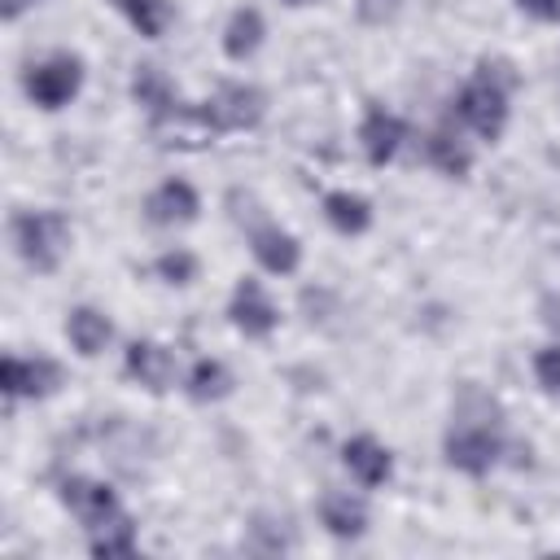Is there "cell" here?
Listing matches in <instances>:
<instances>
[{
	"mask_svg": "<svg viewBox=\"0 0 560 560\" xmlns=\"http://www.w3.org/2000/svg\"><path fill=\"white\" fill-rule=\"evenodd\" d=\"M512 83H516V74H512V66L508 61H477V70H472V79L455 92V101H451V118L459 122V127H468L477 140H486V144H494L499 136H503V127H508V96H512Z\"/></svg>",
	"mask_w": 560,
	"mask_h": 560,
	"instance_id": "6da1fadb",
	"label": "cell"
},
{
	"mask_svg": "<svg viewBox=\"0 0 560 560\" xmlns=\"http://www.w3.org/2000/svg\"><path fill=\"white\" fill-rule=\"evenodd\" d=\"M9 236H13L18 258L31 271H57L74 232H70V219L61 210H18L9 219Z\"/></svg>",
	"mask_w": 560,
	"mask_h": 560,
	"instance_id": "7a4b0ae2",
	"label": "cell"
},
{
	"mask_svg": "<svg viewBox=\"0 0 560 560\" xmlns=\"http://www.w3.org/2000/svg\"><path fill=\"white\" fill-rule=\"evenodd\" d=\"M442 451H446V464L468 472V477H486L499 455H503V438H499V420H472V416H459L446 438H442Z\"/></svg>",
	"mask_w": 560,
	"mask_h": 560,
	"instance_id": "3957f363",
	"label": "cell"
},
{
	"mask_svg": "<svg viewBox=\"0 0 560 560\" xmlns=\"http://www.w3.org/2000/svg\"><path fill=\"white\" fill-rule=\"evenodd\" d=\"M22 88H26V96H31L39 109H61V105H70V101L79 96V88H83V61H79L74 52H52V57H44L39 66L26 70Z\"/></svg>",
	"mask_w": 560,
	"mask_h": 560,
	"instance_id": "277c9868",
	"label": "cell"
},
{
	"mask_svg": "<svg viewBox=\"0 0 560 560\" xmlns=\"http://www.w3.org/2000/svg\"><path fill=\"white\" fill-rule=\"evenodd\" d=\"M214 131H249L267 114V96L254 83H219L210 101H201Z\"/></svg>",
	"mask_w": 560,
	"mask_h": 560,
	"instance_id": "5b68a950",
	"label": "cell"
},
{
	"mask_svg": "<svg viewBox=\"0 0 560 560\" xmlns=\"http://www.w3.org/2000/svg\"><path fill=\"white\" fill-rule=\"evenodd\" d=\"M228 319L241 337L258 341V337H271L276 324H280V311L276 302L267 298V289L254 280V276H241L236 289H232V302H228Z\"/></svg>",
	"mask_w": 560,
	"mask_h": 560,
	"instance_id": "8992f818",
	"label": "cell"
},
{
	"mask_svg": "<svg viewBox=\"0 0 560 560\" xmlns=\"http://www.w3.org/2000/svg\"><path fill=\"white\" fill-rule=\"evenodd\" d=\"M0 389L4 398H48L61 389V368L48 359V354H35V359H22V354H4L0 363Z\"/></svg>",
	"mask_w": 560,
	"mask_h": 560,
	"instance_id": "52a82bcc",
	"label": "cell"
},
{
	"mask_svg": "<svg viewBox=\"0 0 560 560\" xmlns=\"http://www.w3.org/2000/svg\"><path fill=\"white\" fill-rule=\"evenodd\" d=\"M57 499H61V508H66L79 525H88V529H96V525H105L109 516H118V494H114L105 481H96V477H66V481L57 486Z\"/></svg>",
	"mask_w": 560,
	"mask_h": 560,
	"instance_id": "ba28073f",
	"label": "cell"
},
{
	"mask_svg": "<svg viewBox=\"0 0 560 560\" xmlns=\"http://www.w3.org/2000/svg\"><path fill=\"white\" fill-rule=\"evenodd\" d=\"M201 214V197L188 179H162L149 197H144V219L158 228H184Z\"/></svg>",
	"mask_w": 560,
	"mask_h": 560,
	"instance_id": "9c48e42d",
	"label": "cell"
},
{
	"mask_svg": "<svg viewBox=\"0 0 560 560\" xmlns=\"http://www.w3.org/2000/svg\"><path fill=\"white\" fill-rule=\"evenodd\" d=\"M249 254L258 258L262 271L271 276H293L302 267V241L293 232H284L280 223H258L249 228Z\"/></svg>",
	"mask_w": 560,
	"mask_h": 560,
	"instance_id": "30bf717a",
	"label": "cell"
},
{
	"mask_svg": "<svg viewBox=\"0 0 560 560\" xmlns=\"http://www.w3.org/2000/svg\"><path fill=\"white\" fill-rule=\"evenodd\" d=\"M402 140H407V122H402L398 114H389L385 105H368V114H363V122H359L363 158H368L372 166H385V162H394V153L402 149Z\"/></svg>",
	"mask_w": 560,
	"mask_h": 560,
	"instance_id": "8fae6325",
	"label": "cell"
},
{
	"mask_svg": "<svg viewBox=\"0 0 560 560\" xmlns=\"http://www.w3.org/2000/svg\"><path fill=\"white\" fill-rule=\"evenodd\" d=\"M122 368H127V376L140 381L149 394H162V389L175 385V354H171L166 346H158V341H144V337L131 341L127 354H122Z\"/></svg>",
	"mask_w": 560,
	"mask_h": 560,
	"instance_id": "7c38bea8",
	"label": "cell"
},
{
	"mask_svg": "<svg viewBox=\"0 0 560 560\" xmlns=\"http://www.w3.org/2000/svg\"><path fill=\"white\" fill-rule=\"evenodd\" d=\"M341 464L350 468V477L359 481V486H385L389 481V472H394V455H389V446H381L372 433H359V438H350L346 446H341Z\"/></svg>",
	"mask_w": 560,
	"mask_h": 560,
	"instance_id": "4fadbf2b",
	"label": "cell"
},
{
	"mask_svg": "<svg viewBox=\"0 0 560 560\" xmlns=\"http://www.w3.org/2000/svg\"><path fill=\"white\" fill-rule=\"evenodd\" d=\"M319 525L332 538H363L368 534V503L350 490H328L319 499Z\"/></svg>",
	"mask_w": 560,
	"mask_h": 560,
	"instance_id": "5bb4252c",
	"label": "cell"
},
{
	"mask_svg": "<svg viewBox=\"0 0 560 560\" xmlns=\"http://www.w3.org/2000/svg\"><path fill=\"white\" fill-rule=\"evenodd\" d=\"M262 39H267L262 13H258L254 4L232 9L228 26H223V57H228V61H249V57L262 48Z\"/></svg>",
	"mask_w": 560,
	"mask_h": 560,
	"instance_id": "9a60e30c",
	"label": "cell"
},
{
	"mask_svg": "<svg viewBox=\"0 0 560 560\" xmlns=\"http://www.w3.org/2000/svg\"><path fill=\"white\" fill-rule=\"evenodd\" d=\"M324 219L341 236H363L372 228V201L359 197V192H350V188H332L324 197Z\"/></svg>",
	"mask_w": 560,
	"mask_h": 560,
	"instance_id": "2e32d148",
	"label": "cell"
},
{
	"mask_svg": "<svg viewBox=\"0 0 560 560\" xmlns=\"http://www.w3.org/2000/svg\"><path fill=\"white\" fill-rule=\"evenodd\" d=\"M66 337H70V346H74L83 359H96V354L109 346L114 324H109V315H101L96 306H74V311L66 315Z\"/></svg>",
	"mask_w": 560,
	"mask_h": 560,
	"instance_id": "e0dca14e",
	"label": "cell"
},
{
	"mask_svg": "<svg viewBox=\"0 0 560 560\" xmlns=\"http://www.w3.org/2000/svg\"><path fill=\"white\" fill-rule=\"evenodd\" d=\"M131 101L144 105L158 118V114H166V109L179 105V92H175V83L166 79L162 66H136V74H131Z\"/></svg>",
	"mask_w": 560,
	"mask_h": 560,
	"instance_id": "ac0fdd59",
	"label": "cell"
},
{
	"mask_svg": "<svg viewBox=\"0 0 560 560\" xmlns=\"http://www.w3.org/2000/svg\"><path fill=\"white\" fill-rule=\"evenodd\" d=\"M184 389H188L192 402H219V398L232 394V372H228L223 359H197L184 376Z\"/></svg>",
	"mask_w": 560,
	"mask_h": 560,
	"instance_id": "d6986e66",
	"label": "cell"
},
{
	"mask_svg": "<svg viewBox=\"0 0 560 560\" xmlns=\"http://www.w3.org/2000/svg\"><path fill=\"white\" fill-rule=\"evenodd\" d=\"M136 521L131 516H109L105 525H96L92 529V538H88V547H92V556H101V560H118V556H136Z\"/></svg>",
	"mask_w": 560,
	"mask_h": 560,
	"instance_id": "ffe728a7",
	"label": "cell"
},
{
	"mask_svg": "<svg viewBox=\"0 0 560 560\" xmlns=\"http://www.w3.org/2000/svg\"><path fill=\"white\" fill-rule=\"evenodd\" d=\"M424 162H429V166H438V171H442V175H451V179L468 175V166H472L468 149H464L446 127L429 131V140H424Z\"/></svg>",
	"mask_w": 560,
	"mask_h": 560,
	"instance_id": "44dd1931",
	"label": "cell"
},
{
	"mask_svg": "<svg viewBox=\"0 0 560 560\" xmlns=\"http://www.w3.org/2000/svg\"><path fill=\"white\" fill-rule=\"evenodd\" d=\"M131 26H136V35H144V39H162V31H166V22H171V4L166 0H109Z\"/></svg>",
	"mask_w": 560,
	"mask_h": 560,
	"instance_id": "7402d4cb",
	"label": "cell"
},
{
	"mask_svg": "<svg viewBox=\"0 0 560 560\" xmlns=\"http://www.w3.org/2000/svg\"><path fill=\"white\" fill-rule=\"evenodd\" d=\"M197 254H188V249H166V254H158L153 258V276L158 280H166V284H192L197 280Z\"/></svg>",
	"mask_w": 560,
	"mask_h": 560,
	"instance_id": "603a6c76",
	"label": "cell"
},
{
	"mask_svg": "<svg viewBox=\"0 0 560 560\" xmlns=\"http://www.w3.org/2000/svg\"><path fill=\"white\" fill-rule=\"evenodd\" d=\"M534 376H538V385L547 394H560V341L534 354Z\"/></svg>",
	"mask_w": 560,
	"mask_h": 560,
	"instance_id": "cb8c5ba5",
	"label": "cell"
},
{
	"mask_svg": "<svg viewBox=\"0 0 560 560\" xmlns=\"http://www.w3.org/2000/svg\"><path fill=\"white\" fill-rule=\"evenodd\" d=\"M529 18H538V22H556L560 26V0H516Z\"/></svg>",
	"mask_w": 560,
	"mask_h": 560,
	"instance_id": "d4e9b609",
	"label": "cell"
},
{
	"mask_svg": "<svg viewBox=\"0 0 560 560\" xmlns=\"http://www.w3.org/2000/svg\"><path fill=\"white\" fill-rule=\"evenodd\" d=\"M538 311H542V324H547V328L556 332V341H560V298H556V293H547Z\"/></svg>",
	"mask_w": 560,
	"mask_h": 560,
	"instance_id": "484cf974",
	"label": "cell"
},
{
	"mask_svg": "<svg viewBox=\"0 0 560 560\" xmlns=\"http://www.w3.org/2000/svg\"><path fill=\"white\" fill-rule=\"evenodd\" d=\"M31 4H39V0H0V18H4V22H18Z\"/></svg>",
	"mask_w": 560,
	"mask_h": 560,
	"instance_id": "4316f807",
	"label": "cell"
},
{
	"mask_svg": "<svg viewBox=\"0 0 560 560\" xmlns=\"http://www.w3.org/2000/svg\"><path fill=\"white\" fill-rule=\"evenodd\" d=\"M289 9H302V4H315V0H284Z\"/></svg>",
	"mask_w": 560,
	"mask_h": 560,
	"instance_id": "83f0119b",
	"label": "cell"
}]
</instances>
